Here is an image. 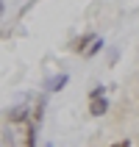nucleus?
<instances>
[{
  "instance_id": "nucleus-1",
  "label": "nucleus",
  "mask_w": 139,
  "mask_h": 147,
  "mask_svg": "<svg viewBox=\"0 0 139 147\" xmlns=\"http://www.w3.org/2000/svg\"><path fill=\"white\" fill-rule=\"evenodd\" d=\"M31 119V108L25 106V103H20V106L8 108V125H22Z\"/></svg>"
},
{
  "instance_id": "nucleus-2",
  "label": "nucleus",
  "mask_w": 139,
  "mask_h": 147,
  "mask_svg": "<svg viewBox=\"0 0 139 147\" xmlns=\"http://www.w3.org/2000/svg\"><path fill=\"white\" fill-rule=\"evenodd\" d=\"M98 39L92 31H86V33H81V36H75L73 42H70V50L73 53H86V45H92V42Z\"/></svg>"
},
{
  "instance_id": "nucleus-3",
  "label": "nucleus",
  "mask_w": 139,
  "mask_h": 147,
  "mask_svg": "<svg viewBox=\"0 0 139 147\" xmlns=\"http://www.w3.org/2000/svg\"><path fill=\"white\" fill-rule=\"evenodd\" d=\"M67 81H70V75H67V72L53 75V78H47V81H45V92H61V89L67 86Z\"/></svg>"
},
{
  "instance_id": "nucleus-4",
  "label": "nucleus",
  "mask_w": 139,
  "mask_h": 147,
  "mask_svg": "<svg viewBox=\"0 0 139 147\" xmlns=\"http://www.w3.org/2000/svg\"><path fill=\"white\" fill-rule=\"evenodd\" d=\"M106 111H108L106 94H103V97H92V100H89V114H92V117H103Z\"/></svg>"
},
{
  "instance_id": "nucleus-5",
  "label": "nucleus",
  "mask_w": 139,
  "mask_h": 147,
  "mask_svg": "<svg viewBox=\"0 0 139 147\" xmlns=\"http://www.w3.org/2000/svg\"><path fill=\"white\" fill-rule=\"evenodd\" d=\"M45 108H47V97H45V94H39V97H36V103H33V108H31V119L36 125L42 122V117H45Z\"/></svg>"
},
{
  "instance_id": "nucleus-6",
  "label": "nucleus",
  "mask_w": 139,
  "mask_h": 147,
  "mask_svg": "<svg viewBox=\"0 0 139 147\" xmlns=\"http://www.w3.org/2000/svg\"><path fill=\"white\" fill-rule=\"evenodd\" d=\"M100 50H103V39H95V42L89 45V47H86V53H83V56H86V58H95V56L100 53Z\"/></svg>"
},
{
  "instance_id": "nucleus-7",
  "label": "nucleus",
  "mask_w": 139,
  "mask_h": 147,
  "mask_svg": "<svg viewBox=\"0 0 139 147\" xmlns=\"http://www.w3.org/2000/svg\"><path fill=\"white\" fill-rule=\"evenodd\" d=\"M103 94H106V86H95V89L89 92V100L92 97H103Z\"/></svg>"
},
{
  "instance_id": "nucleus-8",
  "label": "nucleus",
  "mask_w": 139,
  "mask_h": 147,
  "mask_svg": "<svg viewBox=\"0 0 139 147\" xmlns=\"http://www.w3.org/2000/svg\"><path fill=\"white\" fill-rule=\"evenodd\" d=\"M108 147H134V144H131V139H120V142H114V144H108Z\"/></svg>"
},
{
  "instance_id": "nucleus-9",
  "label": "nucleus",
  "mask_w": 139,
  "mask_h": 147,
  "mask_svg": "<svg viewBox=\"0 0 139 147\" xmlns=\"http://www.w3.org/2000/svg\"><path fill=\"white\" fill-rule=\"evenodd\" d=\"M45 147H53V144H50V142H47V144H45Z\"/></svg>"
}]
</instances>
